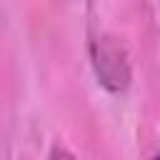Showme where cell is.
Here are the masks:
<instances>
[{
	"instance_id": "cell-1",
	"label": "cell",
	"mask_w": 160,
	"mask_h": 160,
	"mask_svg": "<svg viewBox=\"0 0 160 160\" xmlns=\"http://www.w3.org/2000/svg\"><path fill=\"white\" fill-rule=\"evenodd\" d=\"M90 58H92V68L100 78V82L112 90V92H120L128 88L130 82V68H128V60H125V52L118 42H112V38H95L90 40Z\"/></svg>"
},
{
	"instance_id": "cell-2",
	"label": "cell",
	"mask_w": 160,
	"mask_h": 160,
	"mask_svg": "<svg viewBox=\"0 0 160 160\" xmlns=\"http://www.w3.org/2000/svg\"><path fill=\"white\" fill-rule=\"evenodd\" d=\"M48 160H78V158H75V155H72L65 145H60V142H58V145H52V148H50Z\"/></svg>"
},
{
	"instance_id": "cell-3",
	"label": "cell",
	"mask_w": 160,
	"mask_h": 160,
	"mask_svg": "<svg viewBox=\"0 0 160 160\" xmlns=\"http://www.w3.org/2000/svg\"><path fill=\"white\" fill-rule=\"evenodd\" d=\"M152 160H160V152H158V155H155V158H152Z\"/></svg>"
}]
</instances>
